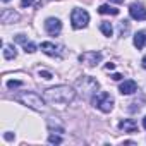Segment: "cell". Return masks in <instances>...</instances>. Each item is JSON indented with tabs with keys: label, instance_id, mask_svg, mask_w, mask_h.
Returning <instances> with one entry per match:
<instances>
[{
	"label": "cell",
	"instance_id": "1",
	"mask_svg": "<svg viewBox=\"0 0 146 146\" xmlns=\"http://www.w3.org/2000/svg\"><path fill=\"white\" fill-rule=\"evenodd\" d=\"M45 102L48 103H55V105H69L74 102L76 98V91L74 88L70 86H65V84H60V86H55V88H48L43 95Z\"/></svg>",
	"mask_w": 146,
	"mask_h": 146
},
{
	"label": "cell",
	"instance_id": "2",
	"mask_svg": "<svg viewBox=\"0 0 146 146\" xmlns=\"http://www.w3.org/2000/svg\"><path fill=\"white\" fill-rule=\"evenodd\" d=\"M16 102L26 105L28 108H33V110H38L41 112L45 108V98H41L38 93L35 91H24V93H19L16 95Z\"/></svg>",
	"mask_w": 146,
	"mask_h": 146
},
{
	"label": "cell",
	"instance_id": "3",
	"mask_svg": "<svg viewBox=\"0 0 146 146\" xmlns=\"http://www.w3.org/2000/svg\"><path fill=\"white\" fill-rule=\"evenodd\" d=\"M76 88H78V91H79L84 98H93V96L98 93L100 84H98V81H96L95 78H91V76H83L81 79L76 81Z\"/></svg>",
	"mask_w": 146,
	"mask_h": 146
},
{
	"label": "cell",
	"instance_id": "4",
	"mask_svg": "<svg viewBox=\"0 0 146 146\" xmlns=\"http://www.w3.org/2000/svg\"><path fill=\"white\" fill-rule=\"evenodd\" d=\"M91 103H93V107H96L98 110H102V112H105V113L112 112V108H113V98H112L108 93H105V91L96 93V95L91 98Z\"/></svg>",
	"mask_w": 146,
	"mask_h": 146
},
{
	"label": "cell",
	"instance_id": "5",
	"mask_svg": "<svg viewBox=\"0 0 146 146\" xmlns=\"http://www.w3.org/2000/svg\"><path fill=\"white\" fill-rule=\"evenodd\" d=\"M70 23H72V28L74 29H83L90 23V14L84 9H74L70 14Z\"/></svg>",
	"mask_w": 146,
	"mask_h": 146
},
{
	"label": "cell",
	"instance_id": "6",
	"mask_svg": "<svg viewBox=\"0 0 146 146\" xmlns=\"http://www.w3.org/2000/svg\"><path fill=\"white\" fill-rule=\"evenodd\" d=\"M100 60H102V53L100 52H91L90 50V52H84V53L79 55V62L88 65V67H95Z\"/></svg>",
	"mask_w": 146,
	"mask_h": 146
},
{
	"label": "cell",
	"instance_id": "7",
	"mask_svg": "<svg viewBox=\"0 0 146 146\" xmlns=\"http://www.w3.org/2000/svg\"><path fill=\"white\" fill-rule=\"evenodd\" d=\"M45 29H46V33H48L50 36L60 35V31H62V23H60V19H57V17H48V19L45 21Z\"/></svg>",
	"mask_w": 146,
	"mask_h": 146
},
{
	"label": "cell",
	"instance_id": "8",
	"mask_svg": "<svg viewBox=\"0 0 146 146\" xmlns=\"http://www.w3.org/2000/svg\"><path fill=\"white\" fill-rule=\"evenodd\" d=\"M129 14H131V17L134 21H146V9L141 4H131Z\"/></svg>",
	"mask_w": 146,
	"mask_h": 146
},
{
	"label": "cell",
	"instance_id": "9",
	"mask_svg": "<svg viewBox=\"0 0 146 146\" xmlns=\"http://www.w3.org/2000/svg\"><path fill=\"white\" fill-rule=\"evenodd\" d=\"M40 48H41V52L43 53H46V55H50V57H62V48L60 46H57V45H53V43H50V41H43L41 45H40Z\"/></svg>",
	"mask_w": 146,
	"mask_h": 146
},
{
	"label": "cell",
	"instance_id": "10",
	"mask_svg": "<svg viewBox=\"0 0 146 146\" xmlns=\"http://www.w3.org/2000/svg\"><path fill=\"white\" fill-rule=\"evenodd\" d=\"M0 21L4 24H12V23L19 21V14L14 12V9H4L2 14H0Z\"/></svg>",
	"mask_w": 146,
	"mask_h": 146
},
{
	"label": "cell",
	"instance_id": "11",
	"mask_svg": "<svg viewBox=\"0 0 146 146\" xmlns=\"http://www.w3.org/2000/svg\"><path fill=\"white\" fill-rule=\"evenodd\" d=\"M119 129L124 131V132H129V134L137 132V122H136L134 119H124V120L119 124Z\"/></svg>",
	"mask_w": 146,
	"mask_h": 146
},
{
	"label": "cell",
	"instance_id": "12",
	"mask_svg": "<svg viewBox=\"0 0 146 146\" xmlns=\"http://www.w3.org/2000/svg\"><path fill=\"white\" fill-rule=\"evenodd\" d=\"M119 91H120L122 95H132L134 91H137V84H136V81H132V79H127V81H124V83L120 84Z\"/></svg>",
	"mask_w": 146,
	"mask_h": 146
},
{
	"label": "cell",
	"instance_id": "13",
	"mask_svg": "<svg viewBox=\"0 0 146 146\" xmlns=\"http://www.w3.org/2000/svg\"><path fill=\"white\" fill-rule=\"evenodd\" d=\"M134 46L137 50H143L146 46V31H139L134 35Z\"/></svg>",
	"mask_w": 146,
	"mask_h": 146
},
{
	"label": "cell",
	"instance_id": "14",
	"mask_svg": "<svg viewBox=\"0 0 146 146\" xmlns=\"http://www.w3.org/2000/svg\"><path fill=\"white\" fill-rule=\"evenodd\" d=\"M98 12H100V14L117 16V14H119V9H115V7H112V5H108V4H103V5H100V7H98Z\"/></svg>",
	"mask_w": 146,
	"mask_h": 146
},
{
	"label": "cell",
	"instance_id": "15",
	"mask_svg": "<svg viewBox=\"0 0 146 146\" xmlns=\"http://www.w3.org/2000/svg\"><path fill=\"white\" fill-rule=\"evenodd\" d=\"M16 55H17V52H16V46H12V45H4V57H5L7 60H11V58H16Z\"/></svg>",
	"mask_w": 146,
	"mask_h": 146
},
{
	"label": "cell",
	"instance_id": "16",
	"mask_svg": "<svg viewBox=\"0 0 146 146\" xmlns=\"http://www.w3.org/2000/svg\"><path fill=\"white\" fill-rule=\"evenodd\" d=\"M100 31L105 35V36H112V33H113V28H112V24L110 23H107V21H103L102 24H100Z\"/></svg>",
	"mask_w": 146,
	"mask_h": 146
},
{
	"label": "cell",
	"instance_id": "17",
	"mask_svg": "<svg viewBox=\"0 0 146 146\" xmlns=\"http://www.w3.org/2000/svg\"><path fill=\"white\" fill-rule=\"evenodd\" d=\"M23 46H24V52H26V53H35V52H36V45H35V43H31V41L24 43Z\"/></svg>",
	"mask_w": 146,
	"mask_h": 146
},
{
	"label": "cell",
	"instance_id": "18",
	"mask_svg": "<svg viewBox=\"0 0 146 146\" xmlns=\"http://www.w3.org/2000/svg\"><path fill=\"white\" fill-rule=\"evenodd\" d=\"M48 143H52V144H60V143H62V137H60V136H55V134H50V136H48Z\"/></svg>",
	"mask_w": 146,
	"mask_h": 146
},
{
	"label": "cell",
	"instance_id": "19",
	"mask_svg": "<svg viewBox=\"0 0 146 146\" xmlns=\"http://www.w3.org/2000/svg\"><path fill=\"white\" fill-rule=\"evenodd\" d=\"M127 31H129V23L127 21H122L120 23V36H124Z\"/></svg>",
	"mask_w": 146,
	"mask_h": 146
},
{
	"label": "cell",
	"instance_id": "20",
	"mask_svg": "<svg viewBox=\"0 0 146 146\" xmlns=\"http://www.w3.org/2000/svg\"><path fill=\"white\" fill-rule=\"evenodd\" d=\"M19 86H23V83H21V81H9V83H7V88H9V90L19 88Z\"/></svg>",
	"mask_w": 146,
	"mask_h": 146
},
{
	"label": "cell",
	"instance_id": "21",
	"mask_svg": "<svg viewBox=\"0 0 146 146\" xmlns=\"http://www.w3.org/2000/svg\"><path fill=\"white\" fill-rule=\"evenodd\" d=\"M38 74H40V78H43V79H52V78H53L52 72H48V70H40Z\"/></svg>",
	"mask_w": 146,
	"mask_h": 146
},
{
	"label": "cell",
	"instance_id": "22",
	"mask_svg": "<svg viewBox=\"0 0 146 146\" xmlns=\"http://www.w3.org/2000/svg\"><path fill=\"white\" fill-rule=\"evenodd\" d=\"M17 43H21V45H24V43H28V40H26V36L24 35H16V38H14Z\"/></svg>",
	"mask_w": 146,
	"mask_h": 146
},
{
	"label": "cell",
	"instance_id": "23",
	"mask_svg": "<svg viewBox=\"0 0 146 146\" xmlns=\"http://www.w3.org/2000/svg\"><path fill=\"white\" fill-rule=\"evenodd\" d=\"M35 4V0H21V5L23 7H29V5H33Z\"/></svg>",
	"mask_w": 146,
	"mask_h": 146
},
{
	"label": "cell",
	"instance_id": "24",
	"mask_svg": "<svg viewBox=\"0 0 146 146\" xmlns=\"http://www.w3.org/2000/svg\"><path fill=\"white\" fill-rule=\"evenodd\" d=\"M105 69H107V70H113V69H115V64H113V62H108V64L105 65Z\"/></svg>",
	"mask_w": 146,
	"mask_h": 146
},
{
	"label": "cell",
	"instance_id": "25",
	"mask_svg": "<svg viewBox=\"0 0 146 146\" xmlns=\"http://www.w3.org/2000/svg\"><path fill=\"white\" fill-rule=\"evenodd\" d=\"M112 79H113V81H120L122 76H120V74H112Z\"/></svg>",
	"mask_w": 146,
	"mask_h": 146
},
{
	"label": "cell",
	"instance_id": "26",
	"mask_svg": "<svg viewBox=\"0 0 146 146\" xmlns=\"http://www.w3.org/2000/svg\"><path fill=\"white\" fill-rule=\"evenodd\" d=\"M4 137H5V139H7V141H11V139H12V137H14V136H12V134H9V132H7V134H5V136H4Z\"/></svg>",
	"mask_w": 146,
	"mask_h": 146
},
{
	"label": "cell",
	"instance_id": "27",
	"mask_svg": "<svg viewBox=\"0 0 146 146\" xmlns=\"http://www.w3.org/2000/svg\"><path fill=\"white\" fill-rule=\"evenodd\" d=\"M141 65H143V69H146V57H143V60H141Z\"/></svg>",
	"mask_w": 146,
	"mask_h": 146
},
{
	"label": "cell",
	"instance_id": "28",
	"mask_svg": "<svg viewBox=\"0 0 146 146\" xmlns=\"http://www.w3.org/2000/svg\"><path fill=\"white\" fill-rule=\"evenodd\" d=\"M110 2H113V4H122L124 0H110Z\"/></svg>",
	"mask_w": 146,
	"mask_h": 146
},
{
	"label": "cell",
	"instance_id": "29",
	"mask_svg": "<svg viewBox=\"0 0 146 146\" xmlns=\"http://www.w3.org/2000/svg\"><path fill=\"white\" fill-rule=\"evenodd\" d=\"M143 127H144V129H146V117H144V119H143Z\"/></svg>",
	"mask_w": 146,
	"mask_h": 146
},
{
	"label": "cell",
	"instance_id": "30",
	"mask_svg": "<svg viewBox=\"0 0 146 146\" xmlns=\"http://www.w3.org/2000/svg\"><path fill=\"white\" fill-rule=\"evenodd\" d=\"M2 2H9V0H2Z\"/></svg>",
	"mask_w": 146,
	"mask_h": 146
}]
</instances>
